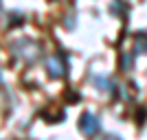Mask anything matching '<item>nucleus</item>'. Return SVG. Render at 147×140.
Masks as SVG:
<instances>
[{"mask_svg": "<svg viewBox=\"0 0 147 140\" xmlns=\"http://www.w3.org/2000/svg\"><path fill=\"white\" fill-rule=\"evenodd\" d=\"M79 129L86 136H94L99 129H101V123H99V118L94 114L86 112V114H81V118H79Z\"/></svg>", "mask_w": 147, "mask_h": 140, "instance_id": "2", "label": "nucleus"}, {"mask_svg": "<svg viewBox=\"0 0 147 140\" xmlns=\"http://www.w3.org/2000/svg\"><path fill=\"white\" fill-rule=\"evenodd\" d=\"M108 85H112V83H108V79H105V77H94V88H99V90H105Z\"/></svg>", "mask_w": 147, "mask_h": 140, "instance_id": "4", "label": "nucleus"}, {"mask_svg": "<svg viewBox=\"0 0 147 140\" xmlns=\"http://www.w3.org/2000/svg\"><path fill=\"white\" fill-rule=\"evenodd\" d=\"M11 50L13 55L22 57V59H26L31 64V61H35V57L40 55V50H37V46L33 42H29V40H18V42L11 44Z\"/></svg>", "mask_w": 147, "mask_h": 140, "instance_id": "1", "label": "nucleus"}, {"mask_svg": "<svg viewBox=\"0 0 147 140\" xmlns=\"http://www.w3.org/2000/svg\"><path fill=\"white\" fill-rule=\"evenodd\" d=\"M46 72H49L53 79L64 77V74H66V64H64V59H61L59 55L49 57V59H46Z\"/></svg>", "mask_w": 147, "mask_h": 140, "instance_id": "3", "label": "nucleus"}, {"mask_svg": "<svg viewBox=\"0 0 147 140\" xmlns=\"http://www.w3.org/2000/svg\"><path fill=\"white\" fill-rule=\"evenodd\" d=\"M123 9H125V5H123L121 0H117V2H112V5H110V11L112 13H121Z\"/></svg>", "mask_w": 147, "mask_h": 140, "instance_id": "5", "label": "nucleus"}]
</instances>
